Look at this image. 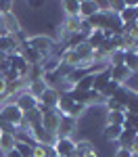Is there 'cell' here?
Returning <instances> with one entry per match:
<instances>
[{"mask_svg":"<svg viewBox=\"0 0 138 157\" xmlns=\"http://www.w3.org/2000/svg\"><path fill=\"white\" fill-rule=\"evenodd\" d=\"M27 46H32V48L36 50L38 55H40V59H46V57L52 55V50H54V46H57V42H54L50 36L38 34V36H29V38H27Z\"/></svg>","mask_w":138,"mask_h":157,"instance_id":"cell-1","label":"cell"},{"mask_svg":"<svg viewBox=\"0 0 138 157\" xmlns=\"http://www.w3.org/2000/svg\"><path fill=\"white\" fill-rule=\"evenodd\" d=\"M0 115L9 121L11 126H15V128L23 121V111L15 105V101H4V105L0 107Z\"/></svg>","mask_w":138,"mask_h":157,"instance_id":"cell-2","label":"cell"},{"mask_svg":"<svg viewBox=\"0 0 138 157\" xmlns=\"http://www.w3.org/2000/svg\"><path fill=\"white\" fill-rule=\"evenodd\" d=\"M52 151L59 157H69L75 151V140L73 138H57L52 145Z\"/></svg>","mask_w":138,"mask_h":157,"instance_id":"cell-3","label":"cell"},{"mask_svg":"<svg viewBox=\"0 0 138 157\" xmlns=\"http://www.w3.org/2000/svg\"><path fill=\"white\" fill-rule=\"evenodd\" d=\"M80 23H82V19H80V17H65L61 29H59L61 40H65L67 36H71V34H77V32H80Z\"/></svg>","mask_w":138,"mask_h":157,"instance_id":"cell-4","label":"cell"},{"mask_svg":"<svg viewBox=\"0 0 138 157\" xmlns=\"http://www.w3.org/2000/svg\"><path fill=\"white\" fill-rule=\"evenodd\" d=\"M75 128H77V121L67 117V115H63L61 124H59V130H57V138H71Z\"/></svg>","mask_w":138,"mask_h":157,"instance_id":"cell-5","label":"cell"},{"mask_svg":"<svg viewBox=\"0 0 138 157\" xmlns=\"http://www.w3.org/2000/svg\"><path fill=\"white\" fill-rule=\"evenodd\" d=\"M109 75H111V82H117L119 86H125L130 82V78H132V73H130V69H128L125 65L111 67V69H109Z\"/></svg>","mask_w":138,"mask_h":157,"instance_id":"cell-6","label":"cell"},{"mask_svg":"<svg viewBox=\"0 0 138 157\" xmlns=\"http://www.w3.org/2000/svg\"><path fill=\"white\" fill-rule=\"evenodd\" d=\"M59 90L57 88H46L44 92H42V97L38 98V103L40 105H44L46 109H57V103H59Z\"/></svg>","mask_w":138,"mask_h":157,"instance_id":"cell-7","label":"cell"},{"mask_svg":"<svg viewBox=\"0 0 138 157\" xmlns=\"http://www.w3.org/2000/svg\"><path fill=\"white\" fill-rule=\"evenodd\" d=\"M15 105L21 109V111H32V109H36L38 107V98L36 97H32L27 90L25 92H21V94H17V98H15Z\"/></svg>","mask_w":138,"mask_h":157,"instance_id":"cell-8","label":"cell"},{"mask_svg":"<svg viewBox=\"0 0 138 157\" xmlns=\"http://www.w3.org/2000/svg\"><path fill=\"white\" fill-rule=\"evenodd\" d=\"M19 52V42L15 36H0V55H17Z\"/></svg>","mask_w":138,"mask_h":157,"instance_id":"cell-9","label":"cell"},{"mask_svg":"<svg viewBox=\"0 0 138 157\" xmlns=\"http://www.w3.org/2000/svg\"><path fill=\"white\" fill-rule=\"evenodd\" d=\"M11 67L19 73V78H21V80H25V78H27V73H29V67H32V65H29L21 55H11Z\"/></svg>","mask_w":138,"mask_h":157,"instance_id":"cell-10","label":"cell"},{"mask_svg":"<svg viewBox=\"0 0 138 157\" xmlns=\"http://www.w3.org/2000/svg\"><path fill=\"white\" fill-rule=\"evenodd\" d=\"M109 69L111 67H105V69H100V71H94V86H92V90H96L100 92L105 86L111 82V75H109Z\"/></svg>","mask_w":138,"mask_h":157,"instance_id":"cell-11","label":"cell"},{"mask_svg":"<svg viewBox=\"0 0 138 157\" xmlns=\"http://www.w3.org/2000/svg\"><path fill=\"white\" fill-rule=\"evenodd\" d=\"M99 13L96 0H80V19H88Z\"/></svg>","mask_w":138,"mask_h":157,"instance_id":"cell-12","label":"cell"},{"mask_svg":"<svg viewBox=\"0 0 138 157\" xmlns=\"http://www.w3.org/2000/svg\"><path fill=\"white\" fill-rule=\"evenodd\" d=\"M124 130H121V134H119V138H117V149H128V147L134 143V138L138 136L136 130H132V128H125V126H121Z\"/></svg>","mask_w":138,"mask_h":157,"instance_id":"cell-13","label":"cell"},{"mask_svg":"<svg viewBox=\"0 0 138 157\" xmlns=\"http://www.w3.org/2000/svg\"><path fill=\"white\" fill-rule=\"evenodd\" d=\"M71 107H73V101L69 97V92H61V94H59V103H57V111H59L61 115H67Z\"/></svg>","mask_w":138,"mask_h":157,"instance_id":"cell-14","label":"cell"},{"mask_svg":"<svg viewBox=\"0 0 138 157\" xmlns=\"http://www.w3.org/2000/svg\"><path fill=\"white\" fill-rule=\"evenodd\" d=\"M125 57H124V65L130 69V73L134 75L138 71V52L136 50H124Z\"/></svg>","mask_w":138,"mask_h":157,"instance_id":"cell-15","label":"cell"},{"mask_svg":"<svg viewBox=\"0 0 138 157\" xmlns=\"http://www.w3.org/2000/svg\"><path fill=\"white\" fill-rule=\"evenodd\" d=\"M121 130H124L121 126H111V124H107L105 130H103V138H105L107 143H117V138H119Z\"/></svg>","mask_w":138,"mask_h":157,"instance_id":"cell-16","label":"cell"},{"mask_svg":"<svg viewBox=\"0 0 138 157\" xmlns=\"http://www.w3.org/2000/svg\"><path fill=\"white\" fill-rule=\"evenodd\" d=\"M65 17H80V0H65L61 2Z\"/></svg>","mask_w":138,"mask_h":157,"instance_id":"cell-17","label":"cell"},{"mask_svg":"<svg viewBox=\"0 0 138 157\" xmlns=\"http://www.w3.org/2000/svg\"><path fill=\"white\" fill-rule=\"evenodd\" d=\"M15 145H17L15 134H11V132H0V151L9 153L11 149H15Z\"/></svg>","mask_w":138,"mask_h":157,"instance_id":"cell-18","label":"cell"},{"mask_svg":"<svg viewBox=\"0 0 138 157\" xmlns=\"http://www.w3.org/2000/svg\"><path fill=\"white\" fill-rule=\"evenodd\" d=\"M92 86H94V73L90 71V73H86L84 78H80L77 84H75L73 88H75V90H82V92H90Z\"/></svg>","mask_w":138,"mask_h":157,"instance_id":"cell-19","label":"cell"},{"mask_svg":"<svg viewBox=\"0 0 138 157\" xmlns=\"http://www.w3.org/2000/svg\"><path fill=\"white\" fill-rule=\"evenodd\" d=\"M46 88H48V86H46L44 80H38V82H29V84H27V92H29L32 97L40 98V97H42V92H44Z\"/></svg>","mask_w":138,"mask_h":157,"instance_id":"cell-20","label":"cell"},{"mask_svg":"<svg viewBox=\"0 0 138 157\" xmlns=\"http://www.w3.org/2000/svg\"><path fill=\"white\" fill-rule=\"evenodd\" d=\"M125 111H107V124L111 126H124Z\"/></svg>","mask_w":138,"mask_h":157,"instance_id":"cell-21","label":"cell"},{"mask_svg":"<svg viewBox=\"0 0 138 157\" xmlns=\"http://www.w3.org/2000/svg\"><path fill=\"white\" fill-rule=\"evenodd\" d=\"M103 42H105V36H103V32H99V29H94V32L88 36V40H86V44H88L92 50H96L100 44H103Z\"/></svg>","mask_w":138,"mask_h":157,"instance_id":"cell-22","label":"cell"},{"mask_svg":"<svg viewBox=\"0 0 138 157\" xmlns=\"http://www.w3.org/2000/svg\"><path fill=\"white\" fill-rule=\"evenodd\" d=\"M88 111V105H82V103H73V107L69 109V113H67V117H71V120H80L84 113Z\"/></svg>","mask_w":138,"mask_h":157,"instance_id":"cell-23","label":"cell"},{"mask_svg":"<svg viewBox=\"0 0 138 157\" xmlns=\"http://www.w3.org/2000/svg\"><path fill=\"white\" fill-rule=\"evenodd\" d=\"M124 57H125L124 50H113L111 55H109V59H107V65H109V67H117V65H124Z\"/></svg>","mask_w":138,"mask_h":157,"instance_id":"cell-24","label":"cell"},{"mask_svg":"<svg viewBox=\"0 0 138 157\" xmlns=\"http://www.w3.org/2000/svg\"><path fill=\"white\" fill-rule=\"evenodd\" d=\"M90 151H92V143H90V140H77V143H75V157H84L86 155V153H90Z\"/></svg>","mask_w":138,"mask_h":157,"instance_id":"cell-25","label":"cell"},{"mask_svg":"<svg viewBox=\"0 0 138 157\" xmlns=\"http://www.w3.org/2000/svg\"><path fill=\"white\" fill-rule=\"evenodd\" d=\"M124 126H125V128H132V130H136V132H138V113H130V111H125Z\"/></svg>","mask_w":138,"mask_h":157,"instance_id":"cell-26","label":"cell"},{"mask_svg":"<svg viewBox=\"0 0 138 157\" xmlns=\"http://www.w3.org/2000/svg\"><path fill=\"white\" fill-rule=\"evenodd\" d=\"M32 149H34V145H29V143H17L15 145V151L21 157H32Z\"/></svg>","mask_w":138,"mask_h":157,"instance_id":"cell-27","label":"cell"},{"mask_svg":"<svg viewBox=\"0 0 138 157\" xmlns=\"http://www.w3.org/2000/svg\"><path fill=\"white\" fill-rule=\"evenodd\" d=\"M32 157H48V147L34 145V149H32Z\"/></svg>","mask_w":138,"mask_h":157,"instance_id":"cell-28","label":"cell"},{"mask_svg":"<svg viewBox=\"0 0 138 157\" xmlns=\"http://www.w3.org/2000/svg\"><path fill=\"white\" fill-rule=\"evenodd\" d=\"M103 105L107 107V111H125V109L121 107V105H119V103H117L115 98H107V101H105Z\"/></svg>","mask_w":138,"mask_h":157,"instance_id":"cell-29","label":"cell"},{"mask_svg":"<svg viewBox=\"0 0 138 157\" xmlns=\"http://www.w3.org/2000/svg\"><path fill=\"white\" fill-rule=\"evenodd\" d=\"M9 13H13V2L0 0V15H9Z\"/></svg>","mask_w":138,"mask_h":157,"instance_id":"cell-30","label":"cell"},{"mask_svg":"<svg viewBox=\"0 0 138 157\" xmlns=\"http://www.w3.org/2000/svg\"><path fill=\"white\" fill-rule=\"evenodd\" d=\"M6 88H9V84H6V80L0 75V98H6Z\"/></svg>","mask_w":138,"mask_h":157,"instance_id":"cell-31","label":"cell"},{"mask_svg":"<svg viewBox=\"0 0 138 157\" xmlns=\"http://www.w3.org/2000/svg\"><path fill=\"white\" fill-rule=\"evenodd\" d=\"M115 157H132V151L130 149H117L115 151Z\"/></svg>","mask_w":138,"mask_h":157,"instance_id":"cell-32","label":"cell"},{"mask_svg":"<svg viewBox=\"0 0 138 157\" xmlns=\"http://www.w3.org/2000/svg\"><path fill=\"white\" fill-rule=\"evenodd\" d=\"M128 149L132 151V155H138V136H136V138H134V143H132V145L128 147Z\"/></svg>","mask_w":138,"mask_h":157,"instance_id":"cell-33","label":"cell"},{"mask_svg":"<svg viewBox=\"0 0 138 157\" xmlns=\"http://www.w3.org/2000/svg\"><path fill=\"white\" fill-rule=\"evenodd\" d=\"M4 157H21V155H19V153H17L15 149H11V151H9V153H6Z\"/></svg>","mask_w":138,"mask_h":157,"instance_id":"cell-34","label":"cell"},{"mask_svg":"<svg viewBox=\"0 0 138 157\" xmlns=\"http://www.w3.org/2000/svg\"><path fill=\"white\" fill-rule=\"evenodd\" d=\"M29 6H32V9H42L44 4H42V2H29Z\"/></svg>","mask_w":138,"mask_h":157,"instance_id":"cell-35","label":"cell"},{"mask_svg":"<svg viewBox=\"0 0 138 157\" xmlns=\"http://www.w3.org/2000/svg\"><path fill=\"white\" fill-rule=\"evenodd\" d=\"M84 157H99V155H96V151L92 149V151H90V153H86V155H84Z\"/></svg>","mask_w":138,"mask_h":157,"instance_id":"cell-36","label":"cell"},{"mask_svg":"<svg viewBox=\"0 0 138 157\" xmlns=\"http://www.w3.org/2000/svg\"><path fill=\"white\" fill-rule=\"evenodd\" d=\"M4 155H6V153H4V151H0V157H4Z\"/></svg>","mask_w":138,"mask_h":157,"instance_id":"cell-37","label":"cell"},{"mask_svg":"<svg viewBox=\"0 0 138 157\" xmlns=\"http://www.w3.org/2000/svg\"><path fill=\"white\" fill-rule=\"evenodd\" d=\"M136 21H138V6H136Z\"/></svg>","mask_w":138,"mask_h":157,"instance_id":"cell-38","label":"cell"},{"mask_svg":"<svg viewBox=\"0 0 138 157\" xmlns=\"http://www.w3.org/2000/svg\"><path fill=\"white\" fill-rule=\"evenodd\" d=\"M0 27H2V15H0Z\"/></svg>","mask_w":138,"mask_h":157,"instance_id":"cell-39","label":"cell"}]
</instances>
